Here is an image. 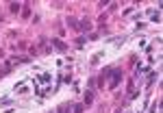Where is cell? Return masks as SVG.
I'll list each match as a JSON object with an SVG mask.
<instances>
[{
	"label": "cell",
	"mask_w": 163,
	"mask_h": 113,
	"mask_svg": "<svg viewBox=\"0 0 163 113\" xmlns=\"http://www.w3.org/2000/svg\"><path fill=\"white\" fill-rule=\"evenodd\" d=\"M111 74H113V81H111V89H113V87H117V85H120V78H122V70H117V67H115V70L111 72Z\"/></svg>",
	"instance_id": "cell-1"
},
{
	"label": "cell",
	"mask_w": 163,
	"mask_h": 113,
	"mask_svg": "<svg viewBox=\"0 0 163 113\" xmlns=\"http://www.w3.org/2000/svg\"><path fill=\"white\" fill-rule=\"evenodd\" d=\"M52 44H54V48H57V50H65V48H67L61 39H52Z\"/></svg>",
	"instance_id": "cell-2"
},
{
	"label": "cell",
	"mask_w": 163,
	"mask_h": 113,
	"mask_svg": "<svg viewBox=\"0 0 163 113\" xmlns=\"http://www.w3.org/2000/svg\"><path fill=\"white\" fill-rule=\"evenodd\" d=\"M81 28H83V31H89L92 26H89V22H81Z\"/></svg>",
	"instance_id": "cell-3"
},
{
	"label": "cell",
	"mask_w": 163,
	"mask_h": 113,
	"mask_svg": "<svg viewBox=\"0 0 163 113\" xmlns=\"http://www.w3.org/2000/svg\"><path fill=\"white\" fill-rule=\"evenodd\" d=\"M18 9H20V4H15V2H11V11H13V13H18Z\"/></svg>",
	"instance_id": "cell-4"
},
{
	"label": "cell",
	"mask_w": 163,
	"mask_h": 113,
	"mask_svg": "<svg viewBox=\"0 0 163 113\" xmlns=\"http://www.w3.org/2000/svg\"><path fill=\"white\" fill-rule=\"evenodd\" d=\"M74 113H83V107L81 104H74Z\"/></svg>",
	"instance_id": "cell-5"
}]
</instances>
